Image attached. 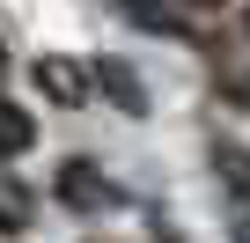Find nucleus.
<instances>
[{
	"label": "nucleus",
	"instance_id": "nucleus-3",
	"mask_svg": "<svg viewBox=\"0 0 250 243\" xmlns=\"http://www.w3.org/2000/svg\"><path fill=\"white\" fill-rule=\"evenodd\" d=\"M30 206H37V199H30V184H22L15 170H0V228H8V236H15V228H30Z\"/></svg>",
	"mask_w": 250,
	"mask_h": 243
},
{
	"label": "nucleus",
	"instance_id": "nucleus-4",
	"mask_svg": "<svg viewBox=\"0 0 250 243\" xmlns=\"http://www.w3.org/2000/svg\"><path fill=\"white\" fill-rule=\"evenodd\" d=\"M30 140H37L30 110H22V103H0V162H8V155H22Z\"/></svg>",
	"mask_w": 250,
	"mask_h": 243
},
{
	"label": "nucleus",
	"instance_id": "nucleus-2",
	"mask_svg": "<svg viewBox=\"0 0 250 243\" xmlns=\"http://www.w3.org/2000/svg\"><path fill=\"white\" fill-rule=\"evenodd\" d=\"M59 199H66V206H110V184H103L88 162H66V170H59Z\"/></svg>",
	"mask_w": 250,
	"mask_h": 243
},
{
	"label": "nucleus",
	"instance_id": "nucleus-6",
	"mask_svg": "<svg viewBox=\"0 0 250 243\" xmlns=\"http://www.w3.org/2000/svg\"><path fill=\"white\" fill-rule=\"evenodd\" d=\"M125 15H133V22H147V30H169V37H184V22H177L169 8H155V0H125Z\"/></svg>",
	"mask_w": 250,
	"mask_h": 243
},
{
	"label": "nucleus",
	"instance_id": "nucleus-8",
	"mask_svg": "<svg viewBox=\"0 0 250 243\" xmlns=\"http://www.w3.org/2000/svg\"><path fill=\"white\" fill-rule=\"evenodd\" d=\"M191 8H221V0H191Z\"/></svg>",
	"mask_w": 250,
	"mask_h": 243
},
{
	"label": "nucleus",
	"instance_id": "nucleus-9",
	"mask_svg": "<svg viewBox=\"0 0 250 243\" xmlns=\"http://www.w3.org/2000/svg\"><path fill=\"white\" fill-rule=\"evenodd\" d=\"M0 66H8V52H0Z\"/></svg>",
	"mask_w": 250,
	"mask_h": 243
},
{
	"label": "nucleus",
	"instance_id": "nucleus-5",
	"mask_svg": "<svg viewBox=\"0 0 250 243\" xmlns=\"http://www.w3.org/2000/svg\"><path fill=\"white\" fill-rule=\"evenodd\" d=\"M213 162H221V177H228V192H235V199L250 206V155H243V148H221Z\"/></svg>",
	"mask_w": 250,
	"mask_h": 243
},
{
	"label": "nucleus",
	"instance_id": "nucleus-1",
	"mask_svg": "<svg viewBox=\"0 0 250 243\" xmlns=\"http://www.w3.org/2000/svg\"><path fill=\"white\" fill-rule=\"evenodd\" d=\"M30 74H37V88H44L52 103H66V110H81V103H88V88H96V66H81V59H59V52H44Z\"/></svg>",
	"mask_w": 250,
	"mask_h": 243
},
{
	"label": "nucleus",
	"instance_id": "nucleus-7",
	"mask_svg": "<svg viewBox=\"0 0 250 243\" xmlns=\"http://www.w3.org/2000/svg\"><path fill=\"white\" fill-rule=\"evenodd\" d=\"M96 81H103V88H118V96H125V110H140V81L125 74L118 59H110V66H96Z\"/></svg>",
	"mask_w": 250,
	"mask_h": 243
}]
</instances>
